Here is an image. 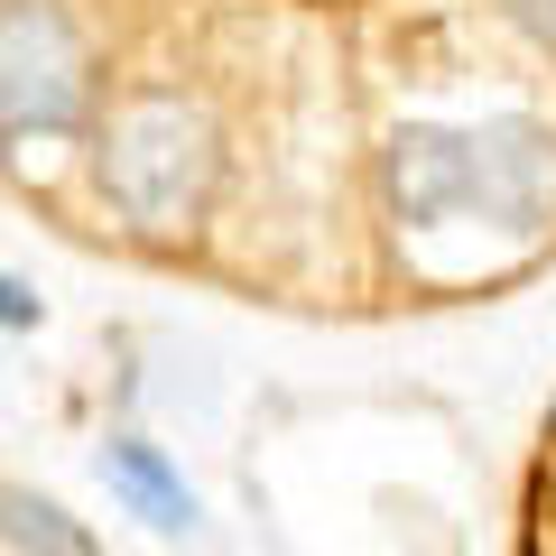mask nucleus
I'll use <instances>...</instances> for the list:
<instances>
[{
	"label": "nucleus",
	"mask_w": 556,
	"mask_h": 556,
	"mask_svg": "<svg viewBox=\"0 0 556 556\" xmlns=\"http://www.w3.org/2000/svg\"><path fill=\"white\" fill-rule=\"evenodd\" d=\"M390 204L399 223L437 232V223H501L510 241L556 223V130H538L529 112L501 121H408L390 139Z\"/></svg>",
	"instance_id": "f257e3e1"
},
{
	"label": "nucleus",
	"mask_w": 556,
	"mask_h": 556,
	"mask_svg": "<svg viewBox=\"0 0 556 556\" xmlns=\"http://www.w3.org/2000/svg\"><path fill=\"white\" fill-rule=\"evenodd\" d=\"M214 186V130L186 102H130L112 121V149H102V195L139 223V232H186Z\"/></svg>",
	"instance_id": "f03ea898"
},
{
	"label": "nucleus",
	"mask_w": 556,
	"mask_h": 556,
	"mask_svg": "<svg viewBox=\"0 0 556 556\" xmlns=\"http://www.w3.org/2000/svg\"><path fill=\"white\" fill-rule=\"evenodd\" d=\"M84 121V47L56 10L20 0L0 20V130L10 139H65Z\"/></svg>",
	"instance_id": "7ed1b4c3"
},
{
	"label": "nucleus",
	"mask_w": 556,
	"mask_h": 556,
	"mask_svg": "<svg viewBox=\"0 0 556 556\" xmlns=\"http://www.w3.org/2000/svg\"><path fill=\"white\" fill-rule=\"evenodd\" d=\"M102 473H112V492L130 501L149 529H167V538H186L195 529V492H186L177 473H167V455L149 437H112V455H102Z\"/></svg>",
	"instance_id": "20e7f679"
},
{
	"label": "nucleus",
	"mask_w": 556,
	"mask_h": 556,
	"mask_svg": "<svg viewBox=\"0 0 556 556\" xmlns=\"http://www.w3.org/2000/svg\"><path fill=\"white\" fill-rule=\"evenodd\" d=\"M0 538H10V547H56V556H84V547H93V538H84L56 501L10 492V482H0Z\"/></svg>",
	"instance_id": "39448f33"
},
{
	"label": "nucleus",
	"mask_w": 556,
	"mask_h": 556,
	"mask_svg": "<svg viewBox=\"0 0 556 556\" xmlns=\"http://www.w3.org/2000/svg\"><path fill=\"white\" fill-rule=\"evenodd\" d=\"M0 325H38V298H28L10 269H0Z\"/></svg>",
	"instance_id": "423d86ee"
},
{
	"label": "nucleus",
	"mask_w": 556,
	"mask_h": 556,
	"mask_svg": "<svg viewBox=\"0 0 556 556\" xmlns=\"http://www.w3.org/2000/svg\"><path fill=\"white\" fill-rule=\"evenodd\" d=\"M510 10H519V20L538 28V47H547V56H556V0H510Z\"/></svg>",
	"instance_id": "0eeeda50"
}]
</instances>
